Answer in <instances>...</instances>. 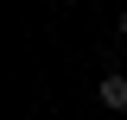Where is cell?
<instances>
[{
	"mask_svg": "<svg viewBox=\"0 0 127 120\" xmlns=\"http://www.w3.org/2000/svg\"><path fill=\"white\" fill-rule=\"evenodd\" d=\"M95 101L108 107V114H127V76H121V70L102 76V82H95Z\"/></svg>",
	"mask_w": 127,
	"mask_h": 120,
	"instance_id": "cell-1",
	"label": "cell"
},
{
	"mask_svg": "<svg viewBox=\"0 0 127 120\" xmlns=\"http://www.w3.org/2000/svg\"><path fill=\"white\" fill-rule=\"evenodd\" d=\"M114 25H121V38H127V13H121V19H114Z\"/></svg>",
	"mask_w": 127,
	"mask_h": 120,
	"instance_id": "cell-2",
	"label": "cell"
}]
</instances>
